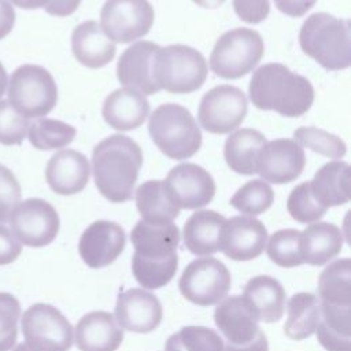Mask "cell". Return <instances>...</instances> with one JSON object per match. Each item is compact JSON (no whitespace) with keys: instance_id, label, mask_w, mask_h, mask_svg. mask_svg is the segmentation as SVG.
Returning a JSON list of instances; mask_svg holds the SVG:
<instances>
[{"instance_id":"9a60e30c","label":"cell","mask_w":351,"mask_h":351,"mask_svg":"<svg viewBox=\"0 0 351 351\" xmlns=\"http://www.w3.org/2000/svg\"><path fill=\"white\" fill-rule=\"evenodd\" d=\"M306 156L303 148L291 138H277L263 145L256 162V174L271 184H288L303 171Z\"/></svg>"},{"instance_id":"74e56055","label":"cell","mask_w":351,"mask_h":351,"mask_svg":"<svg viewBox=\"0 0 351 351\" xmlns=\"http://www.w3.org/2000/svg\"><path fill=\"white\" fill-rule=\"evenodd\" d=\"M295 141L319 155L330 159H340L346 155V143L336 134L314 126H302L293 133Z\"/></svg>"},{"instance_id":"5bb4252c","label":"cell","mask_w":351,"mask_h":351,"mask_svg":"<svg viewBox=\"0 0 351 351\" xmlns=\"http://www.w3.org/2000/svg\"><path fill=\"white\" fill-rule=\"evenodd\" d=\"M214 322L225 339V346L243 347L252 343L259 333V318L243 295L222 299L214 311Z\"/></svg>"},{"instance_id":"c3c4849f","label":"cell","mask_w":351,"mask_h":351,"mask_svg":"<svg viewBox=\"0 0 351 351\" xmlns=\"http://www.w3.org/2000/svg\"><path fill=\"white\" fill-rule=\"evenodd\" d=\"M15 23V11L10 1L0 0V40L10 34Z\"/></svg>"},{"instance_id":"d4e9b609","label":"cell","mask_w":351,"mask_h":351,"mask_svg":"<svg viewBox=\"0 0 351 351\" xmlns=\"http://www.w3.org/2000/svg\"><path fill=\"white\" fill-rule=\"evenodd\" d=\"M343 243V233L336 225L314 222L300 232L302 261L311 266H322L341 251Z\"/></svg>"},{"instance_id":"277c9868","label":"cell","mask_w":351,"mask_h":351,"mask_svg":"<svg viewBox=\"0 0 351 351\" xmlns=\"http://www.w3.org/2000/svg\"><path fill=\"white\" fill-rule=\"evenodd\" d=\"M148 132L154 144L170 159H188L202 145L197 122L185 107L176 103H165L154 110Z\"/></svg>"},{"instance_id":"30bf717a","label":"cell","mask_w":351,"mask_h":351,"mask_svg":"<svg viewBox=\"0 0 351 351\" xmlns=\"http://www.w3.org/2000/svg\"><path fill=\"white\" fill-rule=\"evenodd\" d=\"M8 221L15 239L32 248L51 244L60 228V219L55 207L38 197L19 202Z\"/></svg>"},{"instance_id":"52a82bcc","label":"cell","mask_w":351,"mask_h":351,"mask_svg":"<svg viewBox=\"0 0 351 351\" xmlns=\"http://www.w3.org/2000/svg\"><path fill=\"white\" fill-rule=\"evenodd\" d=\"M8 101L25 118H43L58 101L52 74L38 64H22L10 77Z\"/></svg>"},{"instance_id":"cb8c5ba5","label":"cell","mask_w":351,"mask_h":351,"mask_svg":"<svg viewBox=\"0 0 351 351\" xmlns=\"http://www.w3.org/2000/svg\"><path fill=\"white\" fill-rule=\"evenodd\" d=\"M71 49L77 62L89 69L108 64L117 52L115 43L107 37L96 21L82 22L73 30Z\"/></svg>"},{"instance_id":"836d02e7","label":"cell","mask_w":351,"mask_h":351,"mask_svg":"<svg viewBox=\"0 0 351 351\" xmlns=\"http://www.w3.org/2000/svg\"><path fill=\"white\" fill-rule=\"evenodd\" d=\"M74 126L51 118H38L29 125L27 136L36 149L49 151L67 147L75 137Z\"/></svg>"},{"instance_id":"b9f144b4","label":"cell","mask_w":351,"mask_h":351,"mask_svg":"<svg viewBox=\"0 0 351 351\" xmlns=\"http://www.w3.org/2000/svg\"><path fill=\"white\" fill-rule=\"evenodd\" d=\"M29 119L21 115L8 100H0V144L21 145L27 136Z\"/></svg>"},{"instance_id":"7a4b0ae2","label":"cell","mask_w":351,"mask_h":351,"mask_svg":"<svg viewBox=\"0 0 351 351\" xmlns=\"http://www.w3.org/2000/svg\"><path fill=\"white\" fill-rule=\"evenodd\" d=\"M248 93L256 108L289 118L306 114L314 101L311 82L281 63H267L256 69Z\"/></svg>"},{"instance_id":"2e32d148","label":"cell","mask_w":351,"mask_h":351,"mask_svg":"<svg viewBox=\"0 0 351 351\" xmlns=\"http://www.w3.org/2000/svg\"><path fill=\"white\" fill-rule=\"evenodd\" d=\"M267 241L266 226L256 218L236 215L225 219L219 250L232 261H251L258 258Z\"/></svg>"},{"instance_id":"484cf974","label":"cell","mask_w":351,"mask_h":351,"mask_svg":"<svg viewBox=\"0 0 351 351\" xmlns=\"http://www.w3.org/2000/svg\"><path fill=\"white\" fill-rule=\"evenodd\" d=\"M225 217L213 210L193 213L185 222L182 237L186 250L199 256H208L219 251L221 230Z\"/></svg>"},{"instance_id":"681fc988","label":"cell","mask_w":351,"mask_h":351,"mask_svg":"<svg viewBox=\"0 0 351 351\" xmlns=\"http://www.w3.org/2000/svg\"><path fill=\"white\" fill-rule=\"evenodd\" d=\"M225 351H269V343L265 332L262 330L259 336L250 344L243 346V347H230L225 346Z\"/></svg>"},{"instance_id":"f907efd6","label":"cell","mask_w":351,"mask_h":351,"mask_svg":"<svg viewBox=\"0 0 351 351\" xmlns=\"http://www.w3.org/2000/svg\"><path fill=\"white\" fill-rule=\"evenodd\" d=\"M10 1L22 10H37V8H45L52 0H10Z\"/></svg>"},{"instance_id":"d590c367","label":"cell","mask_w":351,"mask_h":351,"mask_svg":"<svg viewBox=\"0 0 351 351\" xmlns=\"http://www.w3.org/2000/svg\"><path fill=\"white\" fill-rule=\"evenodd\" d=\"M274 200L271 186L263 180H252L239 188L230 197V204L240 213L255 217L270 208Z\"/></svg>"},{"instance_id":"3957f363","label":"cell","mask_w":351,"mask_h":351,"mask_svg":"<svg viewBox=\"0 0 351 351\" xmlns=\"http://www.w3.org/2000/svg\"><path fill=\"white\" fill-rule=\"evenodd\" d=\"M302 51L326 70H344L351 63L350 23L326 12L310 15L299 32Z\"/></svg>"},{"instance_id":"bcb514c9","label":"cell","mask_w":351,"mask_h":351,"mask_svg":"<svg viewBox=\"0 0 351 351\" xmlns=\"http://www.w3.org/2000/svg\"><path fill=\"white\" fill-rule=\"evenodd\" d=\"M317 0H274L276 7L288 16H303L310 11Z\"/></svg>"},{"instance_id":"7c38bea8","label":"cell","mask_w":351,"mask_h":351,"mask_svg":"<svg viewBox=\"0 0 351 351\" xmlns=\"http://www.w3.org/2000/svg\"><path fill=\"white\" fill-rule=\"evenodd\" d=\"M247 110L248 101L241 89L232 85H218L202 97L197 119L208 133L225 134L241 125Z\"/></svg>"},{"instance_id":"603a6c76","label":"cell","mask_w":351,"mask_h":351,"mask_svg":"<svg viewBox=\"0 0 351 351\" xmlns=\"http://www.w3.org/2000/svg\"><path fill=\"white\" fill-rule=\"evenodd\" d=\"M101 115L104 121L117 130H133L145 122L149 115V103L141 92L125 86L106 97Z\"/></svg>"},{"instance_id":"e0dca14e","label":"cell","mask_w":351,"mask_h":351,"mask_svg":"<svg viewBox=\"0 0 351 351\" xmlns=\"http://www.w3.org/2000/svg\"><path fill=\"white\" fill-rule=\"evenodd\" d=\"M125 230L112 221H95L81 234L78 252L81 259L92 269L111 265L123 251Z\"/></svg>"},{"instance_id":"f1b7e54d","label":"cell","mask_w":351,"mask_h":351,"mask_svg":"<svg viewBox=\"0 0 351 351\" xmlns=\"http://www.w3.org/2000/svg\"><path fill=\"white\" fill-rule=\"evenodd\" d=\"M266 144V137L251 128L239 129L232 133L223 147V156L230 170L243 174H256V162L261 149Z\"/></svg>"},{"instance_id":"4316f807","label":"cell","mask_w":351,"mask_h":351,"mask_svg":"<svg viewBox=\"0 0 351 351\" xmlns=\"http://www.w3.org/2000/svg\"><path fill=\"white\" fill-rule=\"evenodd\" d=\"M243 296L256 313L259 321L271 324L282 318L285 310V289L274 277L259 274L248 280Z\"/></svg>"},{"instance_id":"f5cc1de1","label":"cell","mask_w":351,"mask_h":351,"mask_svg":"<svg viewBox=\"0 0 351 351\" xmlns=\"http://www.w3.org/2000/svg\"><path fill=\"white\" fill-rule=\"evenodd\" d=\"M8 84V77H7V71L4 69V66L0 62V99L3 97V95L5 93V88Z\"/></svg>"},{"instance_id":"4fadbf2b","label":"cell","mask_w":351,"mask_h":351,"mask_svg":"<svg viewBox=\"0 0 351 351\" xmlns=\"http://www.w3.org/2000/svg\"><path fill=\"white\" fill-rule=\"evenodd\" d=\"M169 199L180 210H196L207 206L215 195L211 174L199 165L180 163L173 167L163 181Z\"/></svg>"},{"instance_id":"ee69618b","label":"cell","mask_w":351,"mask_h":351,"mask_svg":"<svg viewBox=\"0 0 351 351\" xmlns=\"http://www.w3.org/2000/svg\"><path fill=\"white\" fill-rule=\"evenodd\" d=\"M233 8L237 16L245 23H261L270 12L269 0H233Z\"/></svg>"},{"instance_id":"f35d334b","label":"cell","mask_w":351,"mask_h":351,"mask_svg":"<svg viewBox=\"0 0 351 351\" xmlns=\"http://www.w3.org/2000/svg\"><path fill=\"white\" fill-rule=\"evenodd\" d=\"M178 267V256L163 262H148L132 258V270L136 281L145 289H158L167 285Z\"/></svg>"},{"instance_id":"ac0fdd59","label":"cell","mask_w":351,"mask_h":351,"mask_svg":"<svg viewBox=\"0 0 351 351\" xmlns=\"http://www.w3.org/2000/svg\"><path fill=\"white\" fill-rule=\"evenodd\" d=\"M114 317L125 330L148 333L160 325L163 308L154 293L141 288H130L118 295Z\"/></svg>"},{"instance_id":"db71d44e","label":"cell","mask_w":351,"mask_h":351,"mask_svg":"<svg viewBox=\"0 0 351 351\" xmlns=\"http://www.w3.org/2000/svg\"><path fill=\"white\" fill-rule=\"evenodd\" d=\"M12 351H33V350H30L25 343H19L16 344V347H14Z\"/></svg>"},{"instance_id":"816d5d0a","label":"cell","mask_w":351,"mask_h":351,"mask_svg":"<svg viewBox=\"0 0 351 351\" xmlns=\"http://www.w3.org/2000/svg\"><path fill=\"white\" fill-rule=\"evenodd\" d=\"M192 1L203 8H217L222 5L226 0H192Z\"/></svg>"},{"instance_id":"4dcf8cb0","label":"cell","mask_w":351,"mask_h":351,"mask_svg":"<svg viewBox=\"0 0 351 351\" xmlns=\"http://www.w3.org/2000/svg\"><path fill=\"white\" fill-rule=\"evenodd\" d=\"M319 321V300L308 292H298L287 304L284 333L291 340H304L315 333Z\"/></svg>"},{"instance_id":"8d00e7d4","label":"cell","mask_w":351,"mask_h":351,"mask_svg":"<svg viewBox=\"0 0 351 351\" xmlns=\"http://www.w3.org/2000/svg\"><path fill=\"white\" fill-rule=\"evenodd\" d=\"M269 259L281 267H295L303 263L300 256V232L296 229H281L274 232L266 241Z\"/></svg>"},{"instance_id":"f6af8a7d","label":"cell","mask_w":351,"mask_h":351,"mask_svg":"<svg viewBox=\"0 0 351 351\" xmlns=\"http://www.w3.org/2000/svg\"><path fill=\"white\" fill-rule=\"evenodd\" d=\"M22 252V244L15 239L11 229L0 225V266L10 265Z\"/></svg>"},{"instance_id":"1f68e13d","label":"cell","mask_w":351,"mask_h":351,"mask_svg":"<svg viewBox=\"0 0 351 351\" xmlns=\"http://www.w3.org/2000/svg\"><path fill=\"white\" fill-rule=\"evenodd\" d=\"M134 199L141 219L149 223H169L180 215V208L169 199L160 180L143 182L136 189Z\"/></svg>"},{"instance_id":"7bdbcfd3","label":"cell","mask_w":351,"mask_h":351,"mask_svg":"<svg viewBox=\"0 0 351 351\" xmlns=\"http://www.w3.org/2000/svg\"><path fill=\"white\" fill-rule=\"evenodd\" d=\"M22 197L21 185L14 173L0 163V222L10 219Z\"/></svg>"},{"instance_id":"83f0119b","label":"cell","mask_w":351,"mask_h":351,"mask_svg":"<svg viewBox=\"0 0 351 351\" xmlns=\"http://www.w3.org/2000/svg\"><path fill=\"white\" fill-rule=\"evenodd\" d=\"M310 189L325 208L346 204L350 200V165L343 160L325 163L310 181Z\"/></svg>"},{"instance_id":"8992f818","label":"cell","mask_w":351,"mask_h":351,"mask_svg":"<svg viewBox=\"0 0 351 351\" xmlns=\"http://www.w3.org/2000/svg\"><path fill=\"white\" fill-rule=\"evenodd\" d=\"M263 52V38L256 30L237 27L217 40L210 55V69L225 80L241 78L258 66Z\"/></svg>"},{"instance_id":"f546056e","label":"cell","mask_w":351,"mask_h":351,"mask_svg":"<svg viewBox=\"0 0 351 351\" xmlns=\"http://www.w3.org/2000/svg\"><path fill=\"white\" fill-rule=\"evenodd\" d=\"M315 333L326 351H351V307L319 303Z\"/></svg>"},{"instance_id":"e575fe53","label":"cell","mask_w":351,"mask_h":351,"mask_svg":"<svg viewBox=\"0 0 351 351\" xmlns=\"http://www.w3.org/2000/svg\"><path fill=\"white\" fill-rule=\"evenodd\" d=\"M165 351H225V343L215 330L191 325L171 335Z\"/></svg>"},{"instance_id":"ab89813d","label":"cell","mask_w":351,"mask_h":351,"mask_svg":"<svg viewBox=\"0 0 351 351\" xmlns=\"http://www.w3.org/2000/svg\"><path fill=\"white\" fill-rule=\"evenodd\" d=\"M287 210L289 215L300 223H313L321 219L326 210L313 196L310 181L296 185L288 196Z\"/></svg>"},{"instance_id":"7402d4cb","label":"cell","mask_w":351,"mask_h":351,"mask_svg":"<svg viewBox=\"0 0 351 351\" xmlns=\"http://www.w3.org/2000/svg\"><path fill=\"white\" fill-rule=\"evenodd\" d=\"M75 344L80 351H117L123 329L108 311H90L75 325Z\"/></svg>"},{"instance_id":"6da1fadb","label":"cell","mask_w":351,"mask_h":351,"mask_svg":"<svg viewBox=\"0 0 351 351\" xmlns=\"http://www.w3.org/2000/svg\"><path fill=\"white\" fill-rule=\"evenodd\" d=\"M143 166L140 145L123 134L101 140L92 152V173L99 192L112 203L132 199Z\"/></svg>"},{"instance_id":"5b68a950","label":"cell","mask_w":351,"mask_h":351,"mask_svg":"<svg viewBox=\"0 0 351 351\" xmlns=\"http://www.w3.org/2000/svg\"><path fill=\"white\" fill-rule=\"evenodd\" d=\"M204 56L195 48L174 44L159 47L154 58V81L170 93H192L207 78Z\"/></svg>"},{"instance_id":"9c48e42d","label":"cell","mask_w":351,"mask_h":351,"mask_svg":"<svg viewBox=\"0 0 351 351\" xmlns=\"http://www.w3.org/2000/svg\"><path fill=\"white\" fill-rule=\"evenodd\" d=\"M232 285L228 267L215 258H200L186 265L178 288L181 295L193 304L208 307L226 298Z\"/></svg>"},{"instance_id":"d6986e66","label":"cell","mask_w":351,"mask_h":351,"mask_svg":"<svg viewBox=\"0 0 351 351\" xmlns=\"http://www.w3.org/2000/svg\"><path fill=\"white\" fill-rule=\"evenodd\" d=\"M159 45L152 41H138L126 48L117 64V77L128 88L145 95L158 93L160 89L154 81V58Z\"/></svg>"},{"instance_id":"ba28073f","label":"cell","mask_w":351,"mask_h":351,"mask_svg":"<svg viewBox=\"0 0 351 351\" xmlns=\"http://www.w3.org/2000/svg\"><path fill=\"white\" fill-rule=\"evenodd\" d=\"M25 344L33 351H69L74 341L73 326L53 306L32 304L21 318Z\"/></svg>"},{"instance_id":"7dc6e473","label":"cell","mask_w":351,"mask_h":351,"mask_svg":"<svg viewBox=\"0 0 351 351\" xmlns=\"http://www.w3.org/2000/svg\"><path fill=\"white\" fill-rule=\"evenodd\" d=\"M81 0H52L44 10L53 16H69L77 11Z\"/></svg>"},{"instance_id":"ffe728a7","label":"cell","mask_w":351,"mask_h":351,"mask_svg":"<svg viewBox=\"0 0 351 351\" xmlns=\"http://www.w3.org/2000/svg\"><path fill=\"white\" fill-rule=\"evenodd\" d=\"M134 255L148 262H163L177 255L180 230L173 222L149 223L140 219L130 232Z\"/></svg>"},{"instance_id":"8fae6325","label":"cell","mask_w":351,"mask_h":351,"mask_svg":"<svg viewBox=\"0 0 351 351\" xmlns=\"http://www.w3.org/2000/svg\"><path fill=\"white\" fill-rule=\"evenodd\" d=\"M155 12L148 0H106L100 26L114 43L128 44L144 37L152 27Z\"/></svg>"},{"instance_id":"d6a6232c","label":"cell","mask_w":351,"mask_h":351,"mask_svg":"<svg viewBox=\"0 0 351 351\" xmlns=\"http://www.w3.org/2000/svg\"><path fill=\"white\" fill-rule=\"evenodd\" d=\"M317 291L319 303L351 307V259L329 263L318 277Z\"/></svg>"},{"instance_id":"60d3db41","label":"cell","mask_w":351,"mask_h":351,"mask_svg":"<svg viewBox=\"0 0 351 351\" xmlns=\"http://www.w3.org/2000/svg\"><path fill=\"white\" fill-rule=\"evenodd\" d=\"M21 303L12 293L0 292V351L14 348L18 337Z\"/></svg>"},{"instance_id":"44dd1931","label":"cell","mask_w":351,"mask_h":351,"mask_svg":"<svg viewBox=\"0 0 351 351\" xmlns=\"http://www.w3.org/2000/svg\"><path fill=\"white\" fill-rule=\"evenodd\" d=\"M90 176L86 156L75 149H60L47 163L45 180L49 188L63 196L81 192Z\"/></svg>"}]
</instances>
